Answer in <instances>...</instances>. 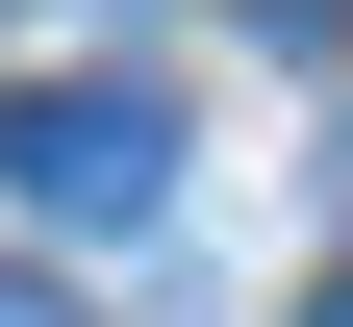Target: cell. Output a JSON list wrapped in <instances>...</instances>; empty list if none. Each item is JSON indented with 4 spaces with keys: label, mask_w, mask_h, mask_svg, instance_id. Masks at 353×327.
<instances>
[{
    "label": "cell",
    "mask_w": 353,
    "mask_h": 327,
    "mask_svg": "<svg viewBox=\"0 0 353 327\" xmlns=\"http://www.w3.org/2000/svg\"><path fill=\"white\" fill-rule=\"evenodd\" d=\"M0 202L26 226H176V101L152 76H26L0 101Z\"/></svg>",
    "instance_id": "cell-1"
},
{
    "label": "cell",
    "mask_w": 353,
    "mask_h": 327,
    "mask_svg": "<svg viewBox=\"0 0 353 327\" xmlns=\"http://www.w3.org/2000/svg\"><path fill=\"white\" fill-rule=\"evenodd\" d=\"M303 327H353V277H328V302H303Z\"/></svg>",
    "instance_id": "cell-3"
},
{
    "label": "cell",
    "mask_w": 353,
    "mask_h": 327,
    "mask_svg": "<svg viewBox=\"0 0 353 327\" xmlns=\"http://www.w3.org/2000/svg\"><path fill=\"white\" fill-rule=\"evenodd\" d=\"M0 327H76V302H51V277H26V252H0Z\"/></svg>",
    "instance_id": "cell-2"
},
{
    "label": "cell",
    "mask_w": 353,
    "mask_h": 327,
    "mask_svg": "<svg viewBox=\"0 0 353 327\" xmlns=\"http://www.w3.org/2000/svg\"><path fill=\"white\" fill-rule=\"evenodd\" d=\"M0 25H51V0H0Z\"/></svg>",
    "instance_id": "cell-4"
}]
</instances>
